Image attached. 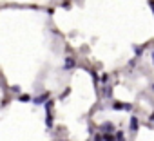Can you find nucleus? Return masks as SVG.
<instances>
[{
	"label": "nucleus",
	"mask_w": 154,
	"mask_h": 141,
	"mask_svg": "<svg viewBox=\"0 0 154 141\" xmlns=\"http://www.w3.org/2000/svg\"><path fill=\"white\" fill-rule=\"evenodd\" d=\"M131 128H132V130L138 128V119H136V118H132V121H131Z\"/></svg>",
	"instance_id": "1"
},
{
	"label": "nucleus",
	"mask_w": 154,
	"mask_h": 141,
	"mask_svg": "<svg viewBox=\"0 0 154 141\" xmlns=\"http://www.w3.org/2000/svg\"><path fill=\"white\" fill-rule=\"evenodd\" d=\"M72 63H74V62H72V60L69 58V60H67V63H65V67H72Z\"/></svg>",
	"instance_id": "3"
},
{
	"label": "nucleus",
	"mask_w": 154,
	"mask_h": 141,
	"mask_svg": "<svg viewBox=\"0 0 154 141\" xmlns=\"http://www.w3.org/2000/svg\"><path fill=\"white\" fill-rule=\"evenodd\" d=\"M152 60H154V54H152Z\"/></svg>",
	"instance_id": "4"
},
{
	"label": "nucleus",
	"mask_w": 154,
	"mask_h": 141,
	"mask_svg": "<svg viewBox=\"0 0 154 141\" xmlns=\"http://www.w3.org/2000/svg\"><path fill=\"white\" fill-rule=\"evenodd\" d=\"M152 89H154V85H152Z\"/></svg>",
	"instance_id": "5"
},
{
	"label": "nucleus",
	"mask_w": 154,
	"mask_h": 141,
	"mask_svg": "<svg viewBox=\"0 0 154 141\" xmlns=\"http://www.w3.org/2000/svg\"><path fill=\"white\" fill-rule=\"evenodd\" d=\"M102 128H103L105 132H111V130H112V125H111V123H105V125H103ZM105 132H103V134H105Z\"/></svg>",
	"instance_id": "2"
},
{
	"label": "nucleus",
	"mask_w": 154,
	"mask_h": 141,
	"mask_svg": "<svg viewBox=\"0 0 154 141\" xmlns=\"http://www.w3.org/2000/svg\"><path fill=\"white\" fill-rule=\"evenodd\" d=\"M152 118H154V116H152Z\"/></svg>",
	"instance_id": "6"
}]
</instances>
